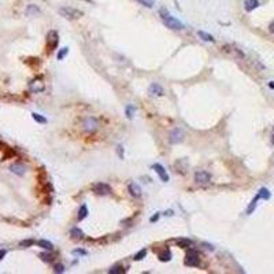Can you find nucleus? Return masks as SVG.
Returning <instances> with one entry per match:
<instances>
[{"label":"nucleus","instance_id":"obj_1","mask_svg":"<svg viewBox=\"0 0 274 274\" xmlns=\"http://www.w3.org/2000/svg\"><path fill=\"white\" fill-rule=\"evenodd\" d=\"M159 15H161L163 23L167 27H170V29H173V30H181V29H184V23L181 22V21H178L177 18H174V17L170 15V12L166 8H161V10H159Z\"/></svg>","mask_w":274,"mask_h":274},{"label":"nucleus","instance_id":"obj_2","mask_svg":"<svg viewBox=\"0 0 274 274\" xmlns=\"http://www.w3.org/2000/svg\"><path fill=\"white\" fill-rule=\"evenodd\" d=\"M59 14L66 19H78L79 17L82 15L81 11H78V10L73 8V7H69V6L60 7V8H59Z\"/></svg>","mask_w":274,"mask_h":274},{"label":"nucleus","instance_id":"obj_3","mask_svg":"<svg viewBox=\"0 0 274 274\" xmlns=\"http://www.w3.org/2000/svg\"><path fill=\"white\" fill-rule=\"evenodd\" d=\"M59 44V34L56 30H50L47 34V51L52 52L54 50H56Z\"/></svg>","mask_w":274,"mask_h":274},{"label":"nucleus","instance_id":"obj_4","mask_svg":"<svg viewBox=\"0 0 274 274\" xmlns=\"http://www.w3.org/2000/svg\"><path fill=\"white\" fill-rule=\"evenodd\" d=\"M82 129L88 132V133H93V132L99 129V121L95 117H86L82 121Z\"/></svg>","mask_w":274,"mask_h":274},{"label":"nucleus","instance_id":"obj_5","mask_svg":"<svg viewBox=\"0 0 274 274\" xmlns=\"http://www.w3.org/2000/svg\"><path fill=\"white\" fill-rule=\"evenodd\" d=\"M92 189H93V192H95L96 195H99V196H107V195H111V192H113L111 186L107 185V184H104V182L95 184Z\"/></svg>","mask_w":274,"mask_h":274},{"label":"nucleus","instance_id":"obj_6","mask_svg":"<svg viewBox=\"0 0 274 274\" xmlns=\"http://www.w3.org/2000/svg\"><path fill=\"white\" fill-rule=\"evenodd\" d=\"M185 265L189 266V267H196V266L200 265V259H199V254L195 251V249H190L188 252L185 258Z\"/></svg>","mask_w":274,"mask_h":274},{"label":"nucleus","instance_id":"obj_7","mask_svg":"<svg viewBox=\"0 0 274 274\" xmlns=\"http://www.w3.org/2000/svg\"><path fill=\"white\" fill-rule=\"evenodd\" d=\"M169 141L170 144H178V143H182L184 141V132L182 129H174L170 133V137H169Z\"/></svg>","mask_w":274,"mask_h":274},{"label":"nucleus","instance_id":"obj_8","mask_svg":"<svg viewBox=\"0 0 274 274\" xmlns=\"http://www.w3.org/2000/svg\"><path fill=\"white\" fill-rule=\"evenodd\" d=\"M195 181L197 184H209V182H211V174L209 171H204V170L196 171L195 173Z\"/></svg>","mask_w":274,"mask_h":274},{"label":"nucleus","instance_id":"obj_9","mask_svg":"<svg viewBox=\"0 0 274 274\" xmlns=\"http://www.w3.org/2000/svg\"><path fill=\"white\" fill-rule=\"evenodd\" d=\"M152 169L155 170V173L159 175V178H161L163 182H167L170 180V177L167 174V171H166V169L161 163H154V165H152Z\"/></svg>","mask_w":274,"mask_h":274},{"label":"nucleus","instance_id":"obj_10","mask_svg":"<svg viewBox=\"0 0 274 274\" xmlns=\"http://www.w3.org/2000/svg\"><path fill=\"white\" fill-rule=\"evenodd\" d=\"M148 92H150L151 96H162L165 93L163 86L161 84H158V82H152L150 85V88H148Z\"/></svg>","mask_w":274,"mask_h":274},{"label":"nucleus","instance_id":"obj_11","mask_svg":"<svg viewBox=\"0 0 274 274\" xmlns=\"http://www.w3.org/2000/svg\"><path fill=\"white\" fill-rule=\"evenodd\" d=\"M127 190H129V193L133 197H140L141 196V188L137 185V184L132 182L129 184V186H127Z\"/></svg>","mask_w":274,"mask_h":274},{"label":"nucleus","instance_id":"obj_12","mask_svg":"<svg viewBox=\"0 0 274 274\" xmlns=\"http://www.w3.org/2000/svg\"><path fill=\"white\" fill-rule=\"evenodd\" d=\"M258 7H259L258 0H245L244 2V8H245V11H248V12L254 11V10L258 8Z\"/></svg>","mask_w":274,"mask_h":274},{"label":"nucleus","instance_id":"obj_13","mask_svg":"<svg viewBox=\"0 0 274 274\" xmlns=\"http://www.w3.org/2000/svg\"><path fill=\"white\" fill-rule=\"evenodd\" d=\"M259 200H261V196H259V193H256V196L251 200V203H249V206H248V209H247V215H251V214L255 211V209H256V206H258V202H259Z\"/></svg>","mask_w":274,"mask_h":274},{"label":"nucleus","instance_id":"obj_14","mask_svg":"<svg viewBox=\"0 0 274 274\" xmlns=\"http://www.w3.org/2000/svg\"><path fill=\"white\" fill-rule=\"evenodd\" d=\"M10 170H11L12 173H15L17 175H23V174H25V166L21 165V163H14V165H11Z\"/></svg>","mask_w":274,"mask_h":274},{"label":"nucleus","instance_id":"obj_15","mask_svg":"<svg viewBox=\"0 0 274 274\" xmlns=\"http://www.w3.org/2000/svg\"><path fill=\"white\" fill-rule=\"evenodd\" d=\"M224 51L225 52H232V54H234L237 58H240V59H243L244 58V54L241 52L238 48H234V47H232V46H225L224 47Z\"/></svg>","mask_w":274,"mask_h":274},{"label":"nucleus","instance_id":"obj_16","mask_svg":"<svg viewBox=\"0 0 274 274\" xmlns=\"http://www.w3.org/2000/svg\"><path fill=\"white\" fill-rule=\"evenodd\" d=\"M177 245L181 248H192L193 241L190 240V238H178V240H177Z\"/></svg>","mask_w":274,"mask_h":274},{"label":"nucleus","instance_id":"obj_17","mask_svg":"<svg viewBox=\"0 0 274 274\" xmlns=\"http://www.w3.org/2000/svg\"><path fill=\"white\" fill-rule=\"evenodd\" d=\"M171 258H173V255L170 249H165V251H162L159 254V261L161 262H169V261H171Z\"/></svg>","mask_w":274,"mask_h":274},{"label":"nucleus","instance_id":"obj_18","mask_svg":"<svg viewBox=\"0 0 274 274\" xmlns=\"http://www.w3.org/2000/svg\"><path fill=\"white\" fill-rule=\"evenodd\" d=\"M70 236L74 240H81V238H84V233H82V230L79 228H73L70 230Z\"/></svg>","mask_w":274,"mask_h":274},{"label":"nucleus","instance_id":"obj_19","mask_svg":"<svg viewBox=\"0 0 274 274\" xmlns=\"http://www.w3.org/2000/svg\"><path fill=\"white\" fill-rule=\"evenodd\" d=\"M37 245L41 247V248H44V249H47V251H52L54 249V244L51 241H48V240H39L37 241Z\"/></svg>","mask_w":274,"mask_h":274},{"label":"nucleus","instance_id":"obj_20","mask_svg":"<svg viewBox=\"0 0 274 274\" xmlns=\"http://www.w3.org/2000/svg\"><path fill=\"white\" fill-rule=\"evenodd\" d=\"M197 36H199L202 40L207 41V43H214V41H215V39H214V37L211 36V34L206 33V32H203V30H199V32H197Z\"/></svg>","mask_w":274,"mask_h":274},{"label":"nucleus","instance_id":"obj_21","mask_svg":"<svg viewBox=\"0 0 274 274\" xmlns=\"http://www.w3.org/2000/svg\"><path fill=\"white\" fill-rule=\"evenodd\" d=\"M88 207H86V204H82L81 207H79V211H78V219L79 221H82V219H85L86 217H88Z\"/></svg>","mask_w":274,"mask_h":274},{"label":"nucleus","instance_id":"obj_22","mask_svg":"<svg viewBox=\"0 0 274 274\" xmlns=\"http://www.w3.org/2000/svg\"><path fill=\"white\" fill-rule=\"evenodd\" d=\"M125 272H126V269L123 267V266H119V265H117V266H113L110 270H108V273L110 274H123Z\"/></svg>","mask_w":274,"mask_h":274},{"label":"nucleus","instance_id":"obj_23","mask_svg":"<svg viewBox=\"0 0 274 274\" xmlns=\"http://www.w3.org/2000/svg\"><path fill=\"white\" fill-rule=\"evenodd\" d=\"M258 193H259V196H261V199H263V200H269L270 196H272V193H270V190L267 188H261Z\"/></svg>","mask_w":274,"mask_h":274},{"label":"nucleus","instance_id":"obj_24","mask_svg":"<svg viewBox=\"0 0 274 274\" xmlns=\"http://www.w3.org/2000/svg\"><path fill=\"white\" fill-rule=\"evenodd\" d=\"M125 113H126V117L129 118V119H132L133 115H134V113H136V108H134V106L129 104V106H126V108H125Z\"/></svg>","mask_w":274,"mask_h":274},{"label":"nucleus","instance_id":"obj_25","mask_svg":"<svg viewBox=\"0 0 274 274\" xmlns=\"http://www.w3.org/2000/svg\"><path fill=\"white\" fill-rule=\"evenodd\" d=\"M145 255H147V248H143V249H140L136 255H134L133 259H134V261H143V259L145 258Z\"/></svg>","mask_w":274,"mask_h":274},{"label":"nucleus","instance_id":"obj_26","mask_svg":"<svg viewBox=\"0 0 274 274\" xmlns=\"http://www.w3.org/2000/svg\"><path fill=\"white\" fill-rule=\"evenodd\" d=\"M32 118L36 121V122H39V123H46L47 122V118H44L43 115H40V114H37V113H33Z\"/></svg>","mask_w":274,"mask_h":274},{"label":"nucleus","instance_id":"obj_27","mask_svg":"<svg viewBox=\"0 0 274 274\" xmlns=\"http://www.w3.org/2000/svg\"><path fill=\"white\" fill-rule=\"evenodd\" d=\"M40 258L43 259L44 262H47V263H51L54 261V256L51 255V254H47V252H43V254H40Z\"/></svg>","mask_w":274,"mask_h":274},{"label":"nucleus","instance_id":"obj_28","mask_svg":"<svg viewBox=\"0 0 274 274\" xmlns=\"http://www.w3.org/2000/svg\"><path fill=\"white\" fill-rule=\"evenodd\" d=\"M67 54H69V48H66V47H65V48H62V50L58 52V55H56L58 60H62V59H63V58H65Z\"/></svg>","mask_w":274,"mask_h":274},{"label":"nucleus","instance_id":"obj_29","mask_svg":"<svg viewBox=\"0 0 274 274\" xmlns=\"http://www.w3.org/2000/svg\"><path fill=\"white\" fill-rule=\"evenodd\" d=\"M141 6L144 7H148V8H152L154 7V0H137Z\"/></svg>","mask_w":274,"mask_h":274},{"label":"nucleus","instance_id":"obj_30","mask_svg":"<svg viewBox=\"0 0 274 274\" xmlns=\"http://www.w3.org/2000/svg\"><path fill=\"white\" fill-rule=\"evenodd\" d=\"M34 244V240H22L19 243V245L21 247H25V248H27V247H32V245Z\"/></svg>","mask_w":274,"mask_h":274},{"label":"nucleus","instance_id":"obj_31","mask_svg":"<svg viewBox=\"0 0 274 274\" xmlns=\"http://www.w3.org/2000/svg\"><path fill=\"white\" fill-rule=\"evenodd\" d=\"M88 252L85 251V249H81V248H77V249H73V255H79V256H82V255H86Z\"/></svg>","mask_w":274,"mask_h":274},{"label":"nucleus","instance_id":"obj_32","mask_svg":"<svg viewBox=\"0 0 274 274\" xmlns=\"http://www.w3.org/2000/svg\"><path fill=\"white\" fill-rule=\"evenodd\" d=\"M54 272H55V273H63V272H65V266L60 265V263H59V265H55Z\"/></svg>","mask_w":274,"mask_h":274},{"label":"nucleus","instance_id":"obj_33","mask_svg":"<svg viewBox=\"0 0 274 274\" xmlns=\"http://www.w3.org/2000/svg\"><path fill=\"white\" fill-rule=\"evenodd\" d=\"M30 12H34V14H36V12H39V8L30 4L29 7H27V14H30Z\"/></svg>","mask_w":274,"mask_h":274},{"label":"nucleus","instance_id":"obj_34","mask_svg":"<svg viewBox=\"0 0 274 274\" xmlns=\"http://www.w3.org/2000/svg\"><path fill=\"white\" fill-rule=\"evenodd\" d=\"M117 151H118V155H119V158L123 159V151H122V147H121V145H118Z\"/></svg>","mask_w":274,"mask_h":274},{"label":"nucleus","instance_id":"obj_35","mask_svg":"<svg viewBox=\"0 0 274 274\" xmlns=\"http://www.w3.org/2000/svg\"><path fill=\"white\" fill-rule=\"evenodd\" d=\"M159 217H161V214L156 213L154 217H151V219H150V221H151V222H155V221H158V219H159Z\"/></svg>","mask_w":274,"mask_h":274},{"label":"nucleus","instance_id":"obj_36","mask_svg":"<svg viewBox=\"0 0 274 274\" xmlns=\"http://www.w3.org/2000/svg\"><path fill=\"white\" fill-rule=\"evenodd\" d=\"M6 254H7V249H0V261H2V259L4 258Z\"/></svg>","mask_w":274,"mask_h":274},{"label":"nucleus","instance_id":"obj_37","mask_svg":"<svg viewBox=\"0 0 274 274\" xmlns=\"http://www.w3.org/2000/svg\"><path fill=\"white\" fill-rule=\"evenodd\" d=\"M269 30H270V33H273V34H274V21L269 25Z\"/></svg>","mask_w":274,"mask_h":274},{"label":"nucleus","instance_id":"obj_38","mask_svg":"<svg viewBox=\"0 0 274 274\" xmlns=\"http://www.w3.org/2000/svg\"><path fill=\"white\" fill-rule=\"evenodd\" d=\"M204 247L207 249H210V251H214V245H211V244H204Z\"/></svg>","mask_w":274,"mask_h":274},{"label":"nucleus","instance_id":"obj_39","mask_svg":"<svg viewBox=\"0 0 274 274\" xmlns=\"http://www.w3.org/2000/svg\"><path fill=\"white\" fill-rule=\"evenodd\" d=\"M165 215H173V211H171V210L166 211V214H165Z\"/></svg>","mask_w":274,"mask_h":274},{"label":"nucleus","instance_id":"obj_40","mask_svg":"<svg viewBox=\"0 0 274 274\" xmlns=\"http://www.w3.org/2000/svg\"><path fill=\"white\" fill-rule=\"evenodd\" d=\"M269 86H270V88L273 89V88H274V82H270V84H269Z\"/></svg>","mask_w":274,"mask_h":274},{"label":"nucleus","instance_id":"obj_41","mask_svg":"<svg viewBox=\"0 0 274 274\" xmlns=\"http://www.w3.org/2000/svg\"><path fill=\"white\" fill-rule=\"evenodd\" d=\"M272 144L274 145V132H273V136H272Z\"/></svg>","mask_w":274,"mask_h":274},{"label":"nucleus","instance_id":"obj_42","mask_svg":"<svg viewBox=\"0 0 274 274\" xmlns=\"http://www.w3.org/2000/svg\"><path fill=\"white\" fill-rule=\"evenodd\" d=\"M273 132H274V127H273Z\"/></svg>","mask_w":274,"mask_h":274}]
</instances>
